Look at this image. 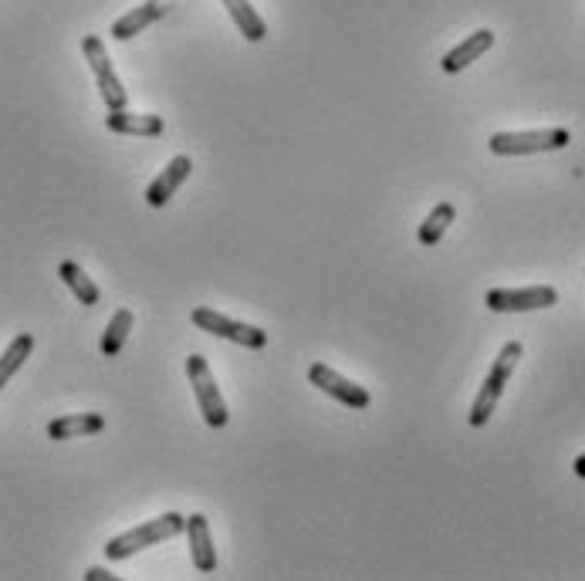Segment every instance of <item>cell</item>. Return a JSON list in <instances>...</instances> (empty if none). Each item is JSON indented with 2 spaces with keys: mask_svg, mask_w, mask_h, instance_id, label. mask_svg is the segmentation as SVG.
Wrapping results in <instances>:
<instances>
[{
  "mask_svg": "<svg viewBox=\"0 0 585 581\" xmlns=\"http://www.w3.org/2000/svg\"><path fill=\"white\" fill-rule=\"evenodd\" d=\"M183 527H186L183 514H176V511L159 514V517H153V521H146V524L132 527V531H126V534H119V538H112L109 544H105V558H109V561H126V558H132V554L153 548V544L180 538Z\"/></svg>",
  "mask_w": 585,
  "mask_h": 581,
  "instance_id": "6da1fadb",
  "label": "cell"
},
{
  "mask_svg": "<svg viewBox=\"0 0 585 581\" xmlns=\"http://www.w3.org/2000/svg\"><path fill=\"white\" fill-rule=\"evenodd\" d=\"M521 352H525L521 342H508L501 348L498 359H494L491 372H487L484 386H481V392H477V399L471 406V416H467V423H471L474 429L487 426V419L494 416V409H498V399L504 396V386H508V379H511L514 365H518V359H521Z\"/></svg>",
  "mask_w": 585,
  "mask_h": 581,
  "instance_id": "7a4b0ae2",
  "label": "cell"
},
{
  "mask_svg": "<svg viewBox=\"0 0 585 581\" xmlns=\"http://www.w3.org/2000/svg\"><path fill=\"white\" fill-rule=\"evenodd\" d=\"M572 142L569 129H531V132H494L487 149L494 156H531V153H555Z\"/></svg>",
  "mask_w": 585,
  "mask_h": 581,
  "instance_id": "3957f363",
  "label": "cell"
},
{
  "mask_svg": "<svg viewBox=\"0 0 585 581\" xmlns=\"http://www.w3.org/2000/svg\"><path fill=\"white\" fill-rule=\"evenodd\" d=\"M186 379H190L193 396H197L203 423H207L210 429H224L230 423V409H227L224 396H220L214 372H210V365L203 355H190V359H186Z\"/></svg>",
  "mask_w": 585,
  "mask_h": 581,
  "instance_id": "277c9868",
  "label": "cell"
},
{
  "mask_svg": "<svg viewBox=\"0 0 585 581\" xmlns=\"http://www.w3.org/2000/svg\"><path fill=\"white\" fill-rule=\"evenodd\" d=\"M82 55H85L88 68H92V75H95V85H99V95H102L105 109H109V112L126 109L129 92H126V85H122V78L115 75L112 58H109V51H105V44H102L99 34H85V38H82Z\"/></svg>",
  "mask_w": 585,
  "mask_h": 581,
  "instance_id": "5b68a950",
  "label": "cell"
},
{
  "mask_svg": "<svg viewBox=\"0 0 585 581\" xmlns=\"http://www.w3.org/2000/svg\"><path fill=\"white\" fill-rule=\"evenodd\" d=\"M190 318H193V325L203 328V332L227 338V342H234L241 348H264L268 345V335H264L257 325H244V321L220 315V311H214V308H193Z\"/></svg>",
  "mask_w": 585,
  "mask_h": 581,
  "instance_id": "8992f818",
  "label": "cell"
},
{
  "mask_svg": "<svg viewBox=\"0 0 585 581\" xmlns=\"http://www.w3.org/2000/svg\"><path fill=\"white\" fill-rule=\"evenodd\" d=\"M484 305L498 315H511V311H542L558 305V291L548 288V284H538V288H494L484 294Z\"/></svg>",
  "mask_w": 585,
  "mask_h": 581,
  "instance_id": "52a82bcc",
  "label": "cell"
},
{
  "mask_svg": "<svg viewBox=\"0 0 585 581\" xmlns=\"http://www.w3.org/2000/svg\"><path fill=\"white\" fill-rule=\"evenodd\" d=\"M308 382H312L315 389H322L325 396L339 399L342 406H349V409H366L369 406V389L356 386V382L345 379V375H339L332 365H325V362H315L312 369H308Z\"/></svg>",
  "mask_w": 585,
  "mask_h": 581,
  "instance_id": "ba28073f",
  "label": "cell"
},
{
  "mask_svg": "<svg viewBox=\"0 0 585 581\" xmlns=\"http://www.w3.org/2000/svg\"><path fill=\"white\" fill-rule=\"evenodd\" d=\"M190 169H193L190 156H173L170 163H166L163 173H159L156 180L146 186V203H149V207H153V210L166 207V203H170V196H176V190H180V186L186 183Z\"/></svg>",
  "mask_w": 585,
  "mask_h": 581,
  "instance_id": "9c48e42d",
  "label": "cell"
},
{
  "mask_svg": "<svg viewBox=\"0 0 585 581\" xmlns=\"http://www.w3.org/2000/svg\"><path fill=\"white\" fill-rule=\"evenodd\" d=\"M186 541H190V554H193V568L203 571V575H210V571L217 568V548H214V538H210V524L203 514H193L186 517Z\"/></svg>",
  "mask_w": 585,
  "mask_h": 581,
  "instance_id": "30bf717a",
  "label": "cell"
},
{
  "mask_svg": "<svg viewBox=\"0 0 585 581\" xmlns=\"http://www.w3.org/2000/svg\"><path fill=\"white\" fill-rule=\"evenodd\" d=\"M105 129L115 132V136H143V139H156L159 132L166 129V122L153 112H109L105 115Z\"/></svg>",
  "mask_w": 585,
  "mask_h": 581,
  "instance_id": "8fae6325",
  "label": "cell"
},
{
  "mask_svg": "<svg viewBox=\"0 0 585 581\" xmlns=\"http://www.w3.org/2000/svg\"><path fill=\"white\" fill-rule=\"evenodd\" d=\"M491 48H494V31L481 28V31H474L467 41H460L457 48H450L447 55H443L440 68L447 71V75H457V71H464L467 65H474L477 58H484Z\"/></svg>",
  "mask_w": 585,
  "mask_h": 581,
  "instance_id": "7c38bea8",
  "label": "cell"
},
{
  "mask_svg": "<svg viewBox=\"0 0 585 581\" xmlns=\"http://www.w3.org/2000/svg\"><path fill=\"white\" fill-rule=\"evenodd\" d=\"M170 7H166V0H146V4H139V7H132V11H126L119 17V21L112 24V38L115 41H129V38H136V34H143L149 24L159 21Z\"/></svg>",
  "mask_w": 585,
  "mask_h": 581,
  "instance_id": "4fadbf2b",
  "label": "cell"
},
{
  "mask_svg": "<svg viewBox=\"0 0 585 581\" xmlns=\"http://www.w3.org/2000/svg\"><path fill=\"white\" fill-rule=\"evenodd\" d=\"M105 419L99 413H75V416H58L48 423V440H75V436H92L102 433Z\"/></svg>",
  "mask_w": 585,
  "mask_h": 581,
  "instance_id": "5bb4252c",
  "label": "cell"
},
{
  "mask_svg": "<svg viewBox=\"0 0 585 581\" xmlns=\"http://www.w3.org/2000/svg\"><path fill=\"white\" fill-rule=\"evenodd\" d=\"M224 7H227V14L234 17L237 31H241L247 41L268 38V24H264V17L251 7V0H224Z\"/></svg>",
  "mask_w": 585,
  "mask_h": 581,
  "instance_id": "9a60e30c",
  "label": "cell"
},
{
  "mask_svg": "<svg viewBox=\"0 0 585 581\" xmlns=\"http://www.w3.org/2000/svg\"><path fill=\"white\" fill-rule=\"evenodd\" d=\"M58 277L68 284V288H72V294H75L78 301H82L85 308L99 305V298H102V294H99V284H95L92 277H88L75 261H65V264H61V267H58Z\"/></svg>",
  "mask_w": 585,
  "mask_h": 581,
  "instance_id": "2e32d148",
  "label": "cell"
},
{
  "mask_svg": "<svg viewBox=\"0 0 585 581\" xmlns=\"http://www.w3.org/2000/svg\"><path fill=\"white\" fill-rule=\"evenodd\" d=\"M454 220H457L454 203H437V207L430 210V217L420 223V234H416V237H420V244H423V247H437Z\"/></svg>",
  "mask_w": 585,
  "mask_h": 581,
  "instance_id": "e0dca14e",
  "label": "cell"
},
{
  "mask_svg": "<svg viewBox=\"0 0 585 581\" xmlns=\"http://www.w3.org/2000/svg\"><path fill=\"white\" fill-rule=\"evenodd\" d=\"M132 332V311L129 308H119L112 315V321L105 325V332H102V355L105 359H115V355L126 348V338Z\"/></svg>",
  "mask_w": 585,
  "mask_h": 581,
  "instance_id": "ac0fdd59",
  "label": "cell"
},
{
  "mask_svg": "<svg viewBox=\"0 0 585 581\" xmlns=\"http://www.w3.org/2000/svg\"><path fill=\"white\" fill-rule=\"evenodd\" d=\"M34 352V335H17L11 345H7V352L0 355V389L7 386V382L14 379L17 369H21L24 362H28V355Z\"/></svg>",
  "mask_w": 585,
  "mask_h": 581,
  "instance_id": "d6986e66",
  "label": "cell"
},
{
  "mask_svg": "<svg viewBox=\"0 0 585 581\" xmlns=\"http://www.w3.org/2000/svg\"><path fill=\"white\" fill-rule=\"evenodd\" d=\"M85 581H115V575H112V571H105V568H88Z\"/></svg>",
  "mask_w": 585,
  "mask_h": 581,
  "instance_id": "ffe728a7",
  "label": "cell"
},
{
  "mask_svg": "<svg viewBox=\"0 0 585 581\" xmlns=\"http://www.w3.org/2000/svg\"><path fill=\"white\" fill-rule=\"evenodd\" d=\"M572 470H575V477H582V480H585V453H582V457H575Z\"/></svg>",
  "mask_w": 585,
  "mask_h": 581,
  "instance_id": "44dd1931",
  "label": "cell"
}]
</instances>
